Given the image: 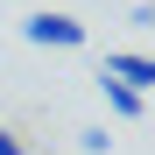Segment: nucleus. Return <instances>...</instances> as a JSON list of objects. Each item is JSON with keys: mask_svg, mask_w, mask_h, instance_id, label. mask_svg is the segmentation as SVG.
Returning <instances> with one entry per match:
<instances>
[{"mask_svg": "<svg viewBox=\"0 0 155 155\" xmlns=\"http://www.w3.org/2000/svg\"><path fill=\"white\" fill-rule=\"evenodd\" d=\"M0 155H28V141H21L14 127H0Z\"/></svg>", "mask_w": 155, "mask_h": 155, "instance_id": "nucleus-5", "label": "nucleus"}, {"mask_svg": "<svg viewBox=\"0 0 155 155\" xmlns=\"http://www.w3.org/2000/svg\"><path fill=\"white\" fill-rule=\"evenodd\" d=\"M99 78H113V85H127V92H148L155 85V64L141 57V49H113V57L99 64Z\"/></svg>", "mask_w": 155, "mask_h": 155, "instance_id": "nucleus-2", "label": "nucleus"}, {"mask_svg": "<svg viewBox=\"0 0 155 155\" xmlns=\"http://www.w3.org/2000/svg\"><path fill=\"white\" fill-rule=\"evenodd\" d=\"M21 42H35V49H85V21L78 14H28Z\"/></svg>", "mask_w": 155, "mask_h": 155, "instance_id": "nucleus-1", "label": "nucleus"}, {"mask_svg": "<svg viewBox=\"0 0 155 155\" xmlns=\"http://www.w3.org/2000/svg\"><path fill=\"white\" fill-rule=\"evenodd\" d=\"M99 92H106V106H113L120 120H141V113H148V92H127V85H113V78H99Z\"/></svg>", "mask_w": 155, "mask_h": 155, "instance_id": "nucleus-3", "label": "nucleus"}, {"mask_svg": "<svg viewBox=\"0 0 155 155\" xmlns=\"http://www.w3.org/2000/svg\"><path fill=\"white\" fill-rule=\"evenodd\" d=\"M78 148H85V155H106V148H113V134H106V127H85V134H78Z\"/></svg>", "mask_w": 155, "mask_h": 155, "instance_id": "nucleus-4", "label": "nucleus"}]
</instances>
